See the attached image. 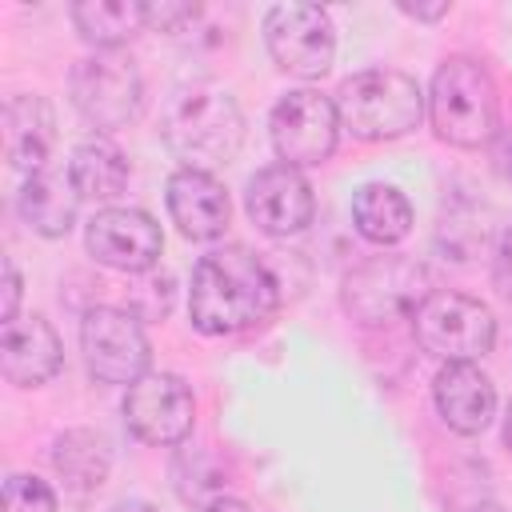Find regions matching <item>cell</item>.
Returning a JSON list of instances; mask_svg holds the SVG:
<instances>
[{"mask_svg":"<svg viewBox=\"0 0 512 512\" xmlns=\"http://www.w3.org/2000/svg\"><path fill=\"white\" fill-rule=\"evenodd\" d=\"M280 308V280L248 248H216L196 260L188 284V316L204 336H236L260 328Z\"/></svg>","mask_w":512,"mask_h":512,"instance_id":"1","label":"cell"},{"mask_svg":"<svg viewBox=\"0 0 512 512\" xmlns=\"http://www.w3.org/2000/svg\"><path fill=\"white\" fill-rule=\"evenodd\" d=\"M160 140L180 168L212 172L228 164L244 144V112L228 88L212 80L180 84L160 116Z\"/></svg>","mask_w":512,"mask_h":512,"instance_id":"2","label":"cell"},{"mask_svg":"<svg viewBox=\"0 0 512 512\" xmlns=\"http://www.w3.org/2000/svg\"><path fill=\"white\" fill-rule=\"evenodd\" d=\"M428 120L452 148L492 144L500 132V88L476 56H448L428 84Z\"/></svg>","mask_w":512,"mask_h":512,"instance_id":"3","label":"cell"},{"mask_svg":"<svg viewBox=\"0 0 512 512\" xmlns=\"http://www.w3.org/2000/svg\"><path fill=\"white\" fill-rule=\"evenodd\" d=\"M336 112L340 128H348L356 140H400L420 128L428 96L416 76L400 68H364L336 88Z\"/></svg>","mask_w":512,"mask_h":512,"instance_id":"4","label":"cell"},{"mask_svg":"<svg viewBox=\"0 0 512 512\" xmlns=\"http://www.w3.org/2000/svg\"><path fill=\"white\" fill-rule=\"evenodd\" d=\"M428 296H432L428 268L404 252H380L360 260L340 288L344 312L360 328H388L396 320H412Z\"/></svg>","mask_w":512,"mask_h":512,"instance_id":"5","label":"cell"},{"mask_svg":"<svg viewBox=\"0 0 512 512\" xmlns=\"http://www.w3.org/2000/svg\"><path fill=\"white\" fill-rule=\"evenodd\" d=\"M412 332L424 352L440 356L444 364H476L496 344V316L484 300L464 292H432L416 316Z\"/></svg>","mask_w":512,"mask_h":512,"instance_id":"6","label":"cell"},{"mask_svg":"<svg viewBox=\"0 0 512 512\" xmlns=\"http://www.w3.org/2000/svg\"><path fill=\"white\" fill-rule=\"evenodd\" d=\"M80 352L84 368L96 384L132 388L140 376H148V336L132 308L96 304L80 320Z\"/></svg>","mask_w":512,"mask_h":512,"instance_id":"7","label":"cell"},{"mask_svg":"<svg viewBox=\"0 0 512 512\" xmlns=\"http://www.w3.org/2000/svg\"><path fill=\"white\" fill-rule=\"evenodd\" d=\"M68 96H72V108L96 132H116L136 120V112L144 104V80L128 56L96 52V56H84L72 64Z\"/></svg>","mask_w":512,"mask_h":512,"instance_id":"8","label":"cell"},{"mask_svg":"<svg viewBox=\"0 0 512 512\" xmlns=\"http://www.w3.org/2000/svg\"><path fill=\"white\" fill-rule=\"evenodd\" d=\"M268 136L288 168H316L336 152L340 140V112L336 100H328L316 88H292L276 100L268 116Z\"/></svg>","mask_w":512,"mask_h":512,"instance_id":"9","label":"cell"},{"mask_svg":"<svg viewBox=\"0 0 512 512\" xmlns=\"http://www.w3.org/2000/svg\"><path fill=\"white\" fill-rule=\"evenodd\" d=\"M260 32L272 64L288 76L316 80L336 60V28L320 4H272Z\"/></svg>","mask_w":512,"mask_h":512,"instance_id":"10","label":"cell"},{"mask_svg":"<svg viewBox=\"0 0 512 512\" xmlns=\"http://www.w3.org/2000/svg\"><path fill=\"white\" fill-rule=\"evenodd\" d=\"M196 396L176 372H148L124 392V424L136 440L168 448L192 436Z\"/></svg>","mask_w":512,"mask_h":512,"instance_id":"11","label":"cell"},{"mask_svg":"<svg viewBox=\"0 0 512 512\" xmlns=\"http://www.w3.org/2000/svg\"><path fill=\"white\" fill-rule=\"evenodd\" d=\"M84 248L104 268L144 276L156 268L164 236L160 224L140 208H100L84 228Z\"/></svg>","mask_w":512,"mask_h":512,"instance_id":"12","label":"cell"},{"mask_svg":"<svg viewBox=\"0 0 512 512\" xmlns=\"http://www.w3.org/2000/svg\"><path fill=\"white\" fill-rule=\"evenodd\" d=\"M244 212L264 236L280 240V236H296L312 224L316 196L300 168H288L276 160L244 184Z\"/></svg>","mask_w":512,"mask_h":512,"instance_id":"13","label":"cell"},{"mask_svg":"<svg viewBox=\"0 0 512 512\" xmlns=\"http://www.w3.org/2000/svg\"><path fill=\"white\" fill-rule=\"evenodd\" d=\"M64 364V344L44 316H16L0 328V372L16 388L48 384Z\"/></svg>","mask_w":512,"mask_h":512,"instance_id":"14","label":"cell"},{"mask_svg":"<svg viewBox=\"0 0 512 512\" xmlns=\"http://www.w3.org/2000/svg\"><path fill=\"white\" fill-rule=\"evenodd\" d=\"M168 216L180 228V236L188 240H216L228 228L232 216V200L224 192V184L212 172H196V168H176L168 176Z\"/></svg>","mask_w":512,"mask_h":512,"instance_id":"15","label":"cell"},{"mask_svg":"<svg viewBox=\"0 0 512 512\" xmlns=\"http://www.w3.org/2000/svg\"><path fill=\"white\" fill-rule=\"evenodd\" d=\"M440 420L460 436H480L496 416V388L476 364H444L432 380Z\"/></svg>","mask_w":512,"mask_h":512,"instance_id":"16","label":"cell"},{"mask_svg":"<svg viewBox=\"0 0 512 512\" xmlns=\"http://www.w3.org/2000/svg\"><path fill=\"white\" fill-rule=\"evenodd\" d=\"M56 144V112L44 96H12L4 104V156L16 172L48 168Z\"/></svg>","mask_w":512,"mask_h":512,"instance_id":"17","label":"cell"},{"mask_svg":"<svg viewBox=\"0 0 512 512\" xmlns=\"http://www.w3.org/2000/svg\"><path fill=\"white\" fill-rule=\"evenodd\" d=\"M16 208H20V220H24L36 236L60 240V236H68L72 224H76L80 192H76V184H72L68 172H60V168H40V172H32V176L20 184Z\"/></svg>","mask_w":512,"mask_h":512,"instance_id":"18","label":"cell"},{"mask_svg":"<svg viewBox=\"0 0 512 512\" xmlns=\"http://www.w3.org/2000/svg\"><path fill=\"white\" fill-rule=\"evenodd\" d=\"M352 224L368 244L392 248L412 232V204L396 184L372 180L352 196Z\"/></svg>","mask_w":512,"mask_h":512,"instance_id":"19","label":"cell"},{"mask_svg":"<svg viewBox=\"0 0 512 512\" xmlns=\"http://www.w3.org/2000/svg\"><path fill=\"white\" fill-rule=\"evenodd\" d=\"M52 468L72 492L88 496V492L104 488V480H108V468H112L108 440L92 428H68L52 444Z\"/></svg>","mask_w":512,"mask_h":512,"instance_id":"20","label":"cell"},{"mask_svg":"<svg viewBox=\"0 0 512 512\" xmlns=\"http://www.w3.org/2000/svg\"><path fill=\"white\" fill-rule=\"evenodd\" d=\"M68 176L80 192V200H116L128 184V160L124 152L108 140V136H92V140H80L72 148V160H68Z\"/></svg>","mask_w":512,"mask_h":512,"instance_id":"21","label":"cell"},{"mask_svg":"<svg viewBox=\"0 0 512 512\" xmlns=\"http://www.w3.org/2000/svg\"><path fill=\"white\" fill-rule=\"evenodd\" d=\"M72 24L96 52H116L144 28V4L140 0H76Z\"/></svg>","mask_w":512,"mask_h":512,"instance_id":"22","label":"cell"},{"mask_svg":"<svg viewBox=\"0 0 512 512\" xmlns=\"http://www.w3.org/2000/svg\"><path fill=\"white\" fill-rule=\"evenodd\" d=\"M172 484L180 492V500L188 504H212L224 496V484H228V472L220 460H212L204 448H184L172 464Z\"/></svg>","mask_w":512,"mask_h":512,"instance_id":"23","label":"cell"},{"mask_svg":"<svg viewBox=\"0 0 512 512\" xmlns=\"http://www.w3.org/2000/svg\"><path fill=\"white\" fill-rule=\"evenodd\" d=\"M0 512H56V492L40 476L12 472L0 492Z\"/></svg>","mask_w":512,"mask_h":512,"instance_id":"24","label":"cell"},{"mask_svg":"<svg viewBox=\"0 0 512 512\" xmlns=\"http://www.w3.org/2000/svg\"><path fill=\"white\" fill-rule=\"evenodd\" d=\"M196 16H200V4H188V0H156V4H144V28H152V32H180Z\"/></svg>","mask_w":512,"mask_h":512,"instance_id":"25","label":"cell"},{"mask_svg":"<svg viewBox=\"0 0 512 512\" xmlns=\"http://www.w3.org/2000/svg\"><path fill=\"white\" fill-rule=\"evenodd\" d=\"M492 284L504 300H512V224L500 232L496 252H492Z\"/></svg>","mask_w":512,"mask_h":512,"instance_id":"26","label":"cell"},{"mask_svg":"<svg viewBox=\"0 0 512 512\" xmlns=\"http://www.w3.org/2000/svg\"><path fill=\"white\" fill-rule=\"evenodd\" d=\"M16 308H20V272L12 260H4V304H0V320L12 324L16 320Z\"/></svg>","mask_w":512,"mask_h":512,"instance_id":"27","label":"cell"},{"mask_svg":"<svg viewBox=\"0 0 512 512\" xmlns=\"http://www.w3.org/2000/svg\"><path fill=\"white\" fill-rule=\"evenodd\" d=\"M492 168L500 180L512 184V128H500L496 140H492Z\"/></svg>","mask_w":512,"mask_h":512,"instance_id":"28","label":"cell"},{"mask_svg":"<svg viewBox=\"0 0 512 512\" xmlns=\"http://www.w3.org/2000/svg\"><path fill=\"white\" fill-rule=\"evenodd\" d=\"M404 16H412V20H440V16H448L452 12V4L448 0H436V4H412V0H400L396 4Z\"/></svg>","mask_w":512,"mask_h":512,"instance_id":"29","label":"cell"},{"mask_svg":"<svg viewBox=\"0 0 512 512\" xmlns=\"http://www.w3.org/2000/svg\"><path fill=\"white\" fill-rule=\"evenodd\" d=\"M208 512H252V508L244 500H236V496H220V500L208 504Z\"/></svg>","mask_w":512,"mask_h":512,"instance_id":"30","label":"cell"},{"mask_svg":"<svg viewBox=\"0 0 512 512\" xmlns=\"http://www.w3.org/2000/svg\"><path fill=\"white\" fill-rule=\"evenodd\" d=\"M116 512H156L148 500H124V504H116Z\"/></svg>","mask_w":512,"mask_h":512,"instance_id":"31","label":"cell"},{"mask_svg":"<svg viewBox=\"0 0 512 512\" xmlns=\"http://www.w3.org/2000/svg\"><path fill=\"white\" fill-rule=\"evenodd\" d=\"M504 448L512 452V400H508V412H504Z\"/></svg>","mask_w":512,"mask_h":512,"instance_id":"32","label":"cell"},{"mask_svg":"<svg viewBox=\"0 0 512 512\" xmlns=\"http://www.w3.org/2000/svg\"><path fill=\"white\" fill-rule=\"evenodd\" d=\"M472 512H504V508H500V504H492V500H484V504H476Z\"/></svg>","mask_w":512,"mask_h":512,"instance_id":"33","label":"cell"}]
</instances>
